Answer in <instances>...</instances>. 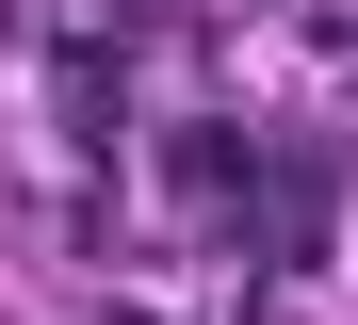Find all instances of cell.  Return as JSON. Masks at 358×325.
<instances>
[{
  "mask_svg": "<svg viewBox=\"0 0 358 325\" xmlns=\"http://www.w3.org/2000/svg\"><path fill=\"white\" fill-rule=\"evenodd\" d=\"M163 179L196 195V228H245V147H228V130H179V147H163Z\"/></svg>",
  "mask_w": 358,
  "mask_h": 325,
  "instance_id": "1",
  "label": "cell"
}]
</instances>
